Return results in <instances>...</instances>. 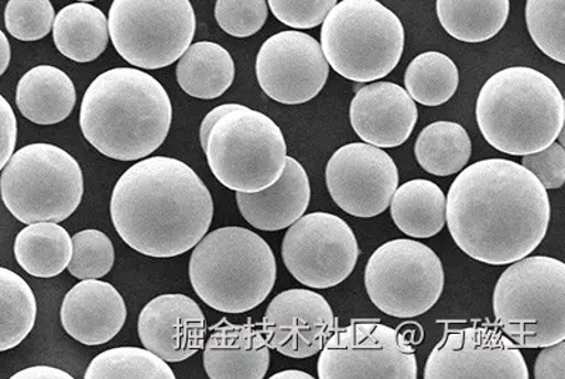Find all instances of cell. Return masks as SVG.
I'll list each match as a JSON object with an SVG mask.
<instances>
[{"instance_id":"d6a6232c","label":"cell","mask_w":565,"mask_h":379,"mask_svg":"<svg viewBox=\"0 0 565 379\" xmlns=\"http://www.w3.org/2000/svg\"><path fill=\"white\" fill-rule=\"evenodd\" d=\"M530 37L547 57L565 63L564 0H527Z\"/></svg>"},{"instance_id":"ee69618b","label":"cell","mask_w":565,"mask_h":379,"mask_svg":"<svg viewBox=\"0 0 565 379\" xmlns=\"http://www.w3.org/2000/svg\"><path fill=\"white\" fill-rule=\"evenodd\" d=\"M315 377L310 376V373H307L305 371L300 370H286L281 372L275 373V376H271V379H312Z\"/></svg>"},{"instance_id":"74e56055","label":"cell","mask_w":565,"mask_h":379,"mask_svg":"<svg viewBox=\"0 0 565 379\" xmlns=\"http://www.w3.org/2000/svg\"><path fill=\"white\" fill-rule=\"evenodd\" d=\"M522 165L529 170L544 188H562L565 182V151L557 141L539 153L523 155Z\"/></svg>"},{"instance_id":"7402d4cb","label":"cell","mask_w":565,"mask_h":379,"mask_svg":"<svg viewBox=\"0 0 565 379\" xmlns=\"http://www.w3.org/2000/svg\"><path fill=\"white\" fill-rule=\"evenodd\" d=\"M311 201L309 175L299 161L287 156L285 171L279 180L254 194L236 192L241 215L257 230L287 229L306 215Z\"/></svg>"},{"instance_id":"ffe728a7","label":"cell","mask_w":565,"mask_h":379,"mask_svg":"<svg viewBox=\"0 0 565 379\" xmlns=\"http://www.w3.org/2000/svg\"><path fill=\"white\" fill-rule=\"evenodd\" d=\"M124 296L109 282L83 280L65 295L60 317L67 335L85 346L113 340L125 326Z\"/></svg>"},{"instance_id":"e0dca14e","label":"cell","mask_w":565,"mask_h":379,"mask_svg":"<svg viewBox=\"0 0 565 379\" xmlns=\"http://www.w3.org/2000/svg\"><path fill=\"white\" fill-rule=\"evenodd\" d=\"M260 331L270 350L302 360L322 350L335 331V316L320 293L289 290L267 306Z\"/></svg>"},{"instance_id":"8d00e7d4","label":"cell","mask_w":565,"mask_h":379,"mask_svg":"<svg viewBox=\"0 0 565 379\" xmlns=\"http://www.w3.org/2000/svg\"><path fill=\"white\" fill-rule=\"evenodd\" d=\"M271 13L286 26L315 29L324 22L337 0H267Z\"/></svg>"},{"instance_id":"f1b7e54d","label":"cell","mask_w":565,"mask_h":379,"mask_svg":"<svg viewBox=\"0 0 565 379\" xmlns=\"http://www.w3.org/2000/svg\"><path fill=\"white\" fill-rule=\"evenodd\" d=\"M418 165L436 176L459 174L472 154L471 139L461 124L436 121L418 134L415 144Z\"/></svg>"},{"instance_id":"30bf717a","label":"cell","mask_w":565,"mask_h":379,"mask_svg":"<svg viewBox=\"0 0 565 379\" xmlns=\"http://www.w3.org/2000/svg\"><path fill=\"white\" fill-rule=\"evenodd\" d=\"M195 28L190 0H114L109 10L110 40L136 68L174 64L193 43Z\"/></svg>"},{"instance_id":"836d02e7","label":"cell","mask_w":565,"mask_h":379,"mask_svg":"<svg viewBox=\"0 0 565 379\" xmlns=\"http://www.w3.org/2000/svg\"><path fill=\"white\" fill-rule=\"evenodd\" d=\"M115 262L113 240L99 230H83L73 236L70 274L77 280H99L108 275Z\"/></svg>"},{"instance_id":"484cf974","label":"cell","mask_w":565,"mask_h":379,"mask_svg":"<svg viewBox=\"0 0 565 379\" xmlns=\"http://www.w3.org/2000/svg\"><path fill=\"white\" fill-rule=\"evenodd\" d=\"M175 75L185 94L199 99H216L234 84L235 63L222 45L200 42L191 44L181 55Z\"/></svg>"},{"instance_id":"f546056e","label":"cell","mask_w":565,"mask_h":379,"mask_svg":"<svg viewBox=\"0 0 565 379\" xmlns=\"http://www.w3.org/2000/svg\"><path fill=\"white\" fill-rule=\"evenodd\" d=\"M38 317L32 288L17 272L0 267V353L28 338Z\"/></svg>"},{"instance_id":"5b68a950","label":"cell","mask_w":565,"mask_h":379,"mask_svg":"<svg viewBox=\"0 0 565 379\" xmlns=\"http://www.w3.org/2000/svg\"><path fill=\"white\" fill-rule=\"evenodd\" d=\"M189 275L200 300L222 313L249 312L274 291V250L255 231L222 227L205 235L191 255Z\"/></svg>"},{"instance_id":"f35d334b","label":"cell","mask_w":565,"mask_h":379,"mask_svg":"<svg viewBox=\"0 0 565 379\" xmlns=\"http://www.w3.org/2000/svg\"><path fill=\"white\" fill-rule=\"evenodd\" d=\"M18 141V119L12 106L0 95V171L14 153Z\"/></svg>"},{"instance_id":"d4e9b609","label":"cell","mask_w":565,"mask_h":379,"mask_svg":"<svg viewBox=\"0 0 565 379\" xmlns=\"http://www.w3.org/2000/svg\"><path fill=\"white\" fill-rule=\"evenodd\" d=\"M53 39L64 57L75 63H90L108 47V19L93 4H68L54 19Z\"/></svg>"},{"instance_id":"7a4b0ae2","label":"cell","mask_w":565,"mask_h":379,"mask_svg":"<svg viewBox=\"0 0 565 379\" xmlns=\"http://www.w3.org/2000/svg\"><path fill=\"white\" fill-rule=\"evenodd\" d=\"M115 230L126 245L153 259H173L209 234L214 201L191 166L151 156L130 166L110 199Z\"/></svg>"},{"instance_id":"7c38bea8","label":"cell","mask_w":565,"mask_h":379,"mask_svg":"<svg viewBox=\"0 0 565 379\" xmlns=\"http://www.w3.org/2000/svg\"><path fill=\"white\" fill-rule=\"evenodd\" d=\"M321 379H416L417 357L396 328L377 322H352L335 328L320 351Z\"/></svg>"},{"instance_id":"9a60e30c","label":"cell","mask_w":565,"mask_h":379,"mask_svg":"<svg viewBox=\"0 0 565 379\" xmlns=\"http://www.w3.org/2000/svg\"><path fill=\"white\" fill-rule=\"evenodd\" d=\"M326 182L340 209L367 219L382 215L391 205L398 186V170L380 147L351 143L337 150L328 161Z\"/></svg>"},{"instance_id":"e575fe53","label":"cell","mask_w":565,"mask_h":379,"mask_svg":"<svg viewBox=\"0 0 565 379\" xmlns=\"http://www.w3.org/2000/svg\"><path fill=\"white\" fill-rule=\"evenodd\" d=\"M55 12L50 0H9L4 9V26L22 42H38L53 29Z\"/></svg>"},{"instance_id":"ab89813d","label":"cell","mask_w":565,"mask_h":379,"mask_svg":"<svg viewBox=\"0 0 565 379\" xmlns=\"http://www.w3.org/2000/svg\"><path fill=\"white\" fill-rule=\"evenodd\" d=\"M534 378L565 379V340L543 347L534 366Z\"/></svg>"},{"instance_id":"4316f807","label":"cell","mask_w":565,"mask_h":379,"mask_svg":"<svg viewBox=\"0 0 565 379\" xmlns=\"http://www.w3.org/2000/svg\"><path fill=\"white\" fill-rule=\"evenodd\" d=\"M14 257L28 274L53 278L62 274L73 257V237L54 221L24 227L14 240Z\"/></svg>"},{"instance_id":"4fadbf2b","label":"cell","mask_w":565,"mask_h":379,"mask_svg":"<svg viewBox=\"0 0 565 379\" xmlns=\"http://www.w3.org/2000/svg\"><path fill=\"white\" fill-rule=\"evenodd\" d=\"M360 247L351 226L326 212L302 215L287 230L281 259L300 284L327 290L342 284L355 270Z\"/></svg>"},{"instance_id":"3957f363","label":"cell","mask_w":565,"mask_h":379,"mask_svg":"<svg viewBox=\"0 0 565 379\" xmlns=\"http://www.w3.org/2000/svg\"><path fill=\"white\" fill-rule=\"evenodd\" d=\"M173 106L163 85L136 68H114L89 85L81 104L84 138L118 161L146 159L164 143Z\"/></svg>"},{"instance_id":"2e32d148","label":"cell","mask_w":565,"mask_h":379,"mask_svg":"<svg viewBox=\"0 0 565 379\" xmlns=\"http://www.w3.org/2000/svg\"><path fill=\"white\" fill-rule=\"evenodd\" d=\"M256 77L270 99L282 105L310 102L330 77L321 44L311 35L281 32L267 39L256 58Z\"/></svg>"},{"instance_id":"7bdbcfd3","label":"cell","mask_w":565,"mask_h":379,"mask_svg":"<svg viewBox=\"0 0 565 379\" xmlns=\"http://www.w3.org/2000/svg\"><path fill=\"white\" fill-rule=\"evenodd\" d=\"M10 57H12V52H10L9 40L7 34L0 30V77H2L9 68Z\"/></svg>"},{"instance_id":"f6af8a7d","label":"cell","mask_w":565,"mask_h":379,"mask_svg":"<svg viewBox=\"0 0 565 379\" xmlns=\"http://www.w3.org/2000/svg\"><path fill=\"white\" fill-rule=\"evenodd\" d=\"M79 2L88 3V2H94V0H79Z\"/></svg>"},{"instance_id":"83f0119b","label":"cell","mask_w":565,"mask_h":379,"mask_svg":"<svg viewBox=\"0 0 565 379\" xmlns=\"http://www.w3.org/2000/svg\"><path fill=\"white\" fill-rule=\"evenodd\" d=\"M509 12V0H437L441 26L463 43L493 39L507 24Z\"/></svg>"},{"instance_id":"b9f144b4","label":"cell","mask_w":565,"mask_h":379,"mask_svg":"<svg viewBox=\"0 0 565 379\" xmlns=\"http://www.w3.org/2000/svg\"><path fill=\"white\" fill-rule=\"evenodd\" d=\"M238 104L221 105L218 106V108L212 109L211 112L205 116L203 124H201L200 129V141L201 147H203V150H205L206 141H209L211 130L212 128H214L216 121H218L222 118V116L230 113L231 110L238 108Z\"/></svg>"},{"instance_id":"8fae6325","label":"cell","mask_w":565,"mask_h":379,"mask_svg":"<svg viewBox=\"0 0 565 379\" xmlns=\"http://www.w3.org/2000/svg\"><path fill=\"white\" fill-rule=\"evenodd\" d=\"M444 267L430 247L392 240L367 260L365 286L373 305L387 316L413 320L431 310L444 291Z\"/></svg>"},{"instance_id":"d6986e66","label":"cell","mask_w":565,"mask_h":379,"mask_svg":"<svg viewBox=\"0 0 565 379\" xmlns=\"http://www.w3.org/2000/svg\"><path fill=\"white\" fill-rule=\"evenodd\" d=\"M350 119L352 129L365 143L395 149L411 139L418 112L406 89L392 83H373L358 90Z\"/></svg>"},{"instance_id":"52a82bcc","label":"cell","mask_w":565,"mask_h":379,"mask_svg":"<svg viewBox=\"0 0 565 379\" xmlns=\"http://www.w3.org/2000/svg\"><path fill=\"white\" fill-rule=\"evenodd\" d=\"M321 48L341 77L373 83L387 77L401 63L405 29L377 0H342L322 22Z\"/></svg>"},{"instance_id":"5bb4252c","label":"cell","mask_w":565,"mask_h":379,"mask_svg":"<svg viewBox=\"0 0 565 379\" xmlns=\"http://www.w3.org/2000/svg\"><path fill=\"white\" fill-rule=\"evenodd\" d=\"M426 379H529L521 348L503 332L468 326L448 332L424 367Z\"/></svg>"},{"instance_id":"cb8c5ba5","label":"cell","mask_w":565,"mask_h":379,"mask_svg":"<svg viewBox=\"0 0 565 379\" xmlns=\"http://www.w3.org/2000/svg\"><path fill=\"white\" fill-rule=\"evenodd\" d=\"M391 215L398 230L415 239H430L446 227L447 198L427 180L407 181L393 195Z\"/></svg>"},{"instance_id":"1f68e13d","label":"cell","mask_w":565,"mask_h":379,"mask_svg":"<svg viewBox=\"0 0 565 379\" xmlns=\"http://www.w3.org/2000/svg\"><path fill=\"white\" fill-rule=\"evenodd\" d=\"M85 379H174L169 362L148 348L116 347L90 361Z\"/></svg>"},{"instance_id":"603a6c76","label":"cell","mask_w":565,"mask_h":379,"mask_svg":"<svg viewBox=\"0 0 565 379\" xmlns=\"http://www.w3.org/2000/svg\"><path fill=\"white\" fill-rule=\"evenodd\" d=\"M77 104L73 80L52 65H39L19 80L17 105L34 124L53 126L68 118Z\"/></svg>"},{"instance_id":"44dd1931","label":"cell","mask_w":565,"mask_h":379,"mask_svg":"<svg viewBox=\"0 0 565 379\" xmlns=\"http://www.w3.org/2000/svg\"><path fill=\"white\" fill-rule=\"evenodd\" d=\"M204 368L211 379H262L270 367V348L254 323L215 326L204 345Z\"/></svg>"},{"instance_id":"ba28073f","label":"cell","mask_w":565,"mask_h":379,"mask_svg":"<svg viewBox=\"0 0 565 379\" xmlns=\"http://www.w3.org/2000/svg\"><path fill=\"white\" fill-rule=\"evenodd\" d=\"M0 195L10 214L24 225L62 224L83 201V170L57 145L30 144L13 153L4 165Z\"/></svg>"},{"instance_id":"277c9868","label":"cell","mask_w":565,"mask_h":379,"mask_svg":"<svg viewBox=\"0 0 565 379\" xmlns=\"http://www.w3.org/2000/svg\"><path fill=\"white\" fill-rule=\"evenodd\" d=\"M477 121L493 149L523 156L547 149L562 136L565 102L554 80L540 71L504 68L483 84Z\"/></svg>"},{"instance_id":"d590c367","label":"cell","mask_w":565,"mask_h":379,"mask_svg":"<svg viewBox=\"0 0 565 379\" xmlns=\"http://www.w3.org/2000/svg\"><path fill=\"white\" fill-rule=\"evenodd\" d=\"M266 0H216L215 19L232 37L245 39L259 32L267 20Z\"/></svg>"},{"instance_id":"4dcf8cb0","label":"cell","mask_w":565,"mask_h":379,"mask_svg":"<svg viewBox=\"0 0 565 379\" xmlns=\"http://www.w3.org/2000/svg\"><path fill=\"white\" fill-rule=\"evenodd\" d=\"M459 73L446 54L430 52L418 55L405 73L407 94L423 106H440L456 95Z\"/></svg>"},{"instance_id":"9c48e42d","label":"cell","mask_w":565,"mask_h":379,"mask_svg":"<svg viewBox=\"0 0 565 379\" xmlns=\"http://www.w3.org/2000/svg\"><path fill=\"white\" fill-rule=\"evenodd\" d=\"M204 151L215 178L226 188L244 194L274 185L287 161L279 126L244 105L216 121Z\"/></svg>"},{"instance_id":"6da1fadb","label":"cell","mask_w":565,"mask_h":379,"mask_svg":"<svg viewBox=\"0 0 565 379\" xmlns=\"http://www.w3.org/2000/svg\"><path fill=\"white\" fill-rule=\"evenodd\" d=\"M550 199L540 181L514 161L467 166L447 195L446 225L471 259L509 266L532 255L547 235Z\"/></svg>"},{"instance_id":"60d3db41","label":"cell","mask_w":565,"mask_h":379,"mask_svg":"<svg viewBox=\"0 0 565 379\" xmlns=\"http://www.w3.org/2000/svg\"><path fill=\"white\" fill-rule=\"evenodd\" d=\"M12 379H73L68 372L47 366H35L14 373Z\"/></svg>"},{"instance_id":"8992f818","label":"cell","mask_w":565,"mask_h":379,"mask_svg":"<svg viewBox=\"0 0 565 379\" xmlns=\"http://www.w3.org/2000/svg\"><path fill=\"white\" fill-rule=\"evenodd\" d=\"M498 326L519 348L565 340V264L533 256L512 262L493 291Z\"/></svg>"},{"instance_id":"ac0fdd59","label":"cell","mask_w":565,"mask_h":379,"mask_svg":"<svg viewBox=\"0 0 565 379\" xmlns=\"http://www.w3.org/2000/svg\"><path fill=\"white\" fill-rule=\"evenodd\" d=\"M141 345L166 362L189 360L203 350L206 321L199 303L183 293H166L140 312Z\"/></svg>"}]
</instances>
